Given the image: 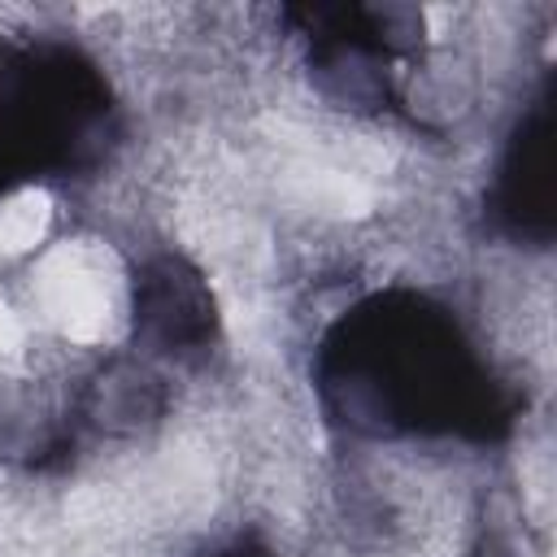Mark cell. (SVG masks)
<instances>
[{
	"mask_svg": "<svg viewBox=\"0 0 557 557\" xmlns=\"http://www.w3.org/2000/svg\"><path fill=\"white\" fill-rule=\"evenodd\" d=\"M39 300H44V309L52 313V322H57L70 339L91 344V339L104 335L109 300H104L100 283L91 278V270L78 265L70 248L52 252V257L39 265Z\"/></svg>",
	"mask_w": 557,
	"mask_h": 557,
	"instance_id": "6da1fadb",
	"label": "cell"
},
{
	"mask_svg": "<svg viewBox=\"0 0 557 557\" xmlns=\"http://www.w3.org/2000/svg\"><path fill=\"white\" fill-rule=\"evenodd\" d=\"M52 218V200L39 187H26L9 200H0V252H26L44 239Z\"/></svg>",
	"mask_w": 557,
	"mask_h": 557,
	"instance_id": "7a4b0ae2",
	"label": "cell"
},
{
	"mask_svg": "<svg viewBox=\"0 0 557 557\" xmlns=\"http://www.w3.org/2000/svg\"><path fill=\"white\" fill-rule=\"evenodd\" d=\"M296 187H300V196L309 200V205H318V209H326V213H344V218H357V213H366L370 209V187L361 183V178H352V174H344V170H300L296 174Z\"/></svg>",
	"mask_w": 557,
	"mask_h": 557,
	"instance_id": "3957f363",
	"label": "cell"
},
{
	"mask_svg": "<svg viewBox=\"0 0 557 557\" xmlns=\"http://www.w3.org/2000/svg\"><path fill=\"white\" fill-rule=\"evenodd\" d=\"M22 344V322H17V313L0 300V352H13Z\"/></svg>",
	"mask_w": 557,
	"mask_h": 557,
	"instance_id": "277c9868",
	"label": "cell"
}]
</instances>
